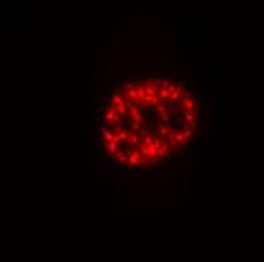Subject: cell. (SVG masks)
Returning <instances> with one entry per match:
<instances>
[{
    "label": "cell",
    "instance_id": "cell-1",
    "mask_svg": "<svg viewBox=\"0 0 264 262\" xmlns=\"http://www.w3.org/2000/svg\"><path fill=\"white\" fill-rule=\"evenodd\" d=\"M181 108H182L184 112H193V111H196V109H197V108H196V99L190 97V95H182V99H181Z\"/></svg>",
    "mask_w": 264,
    "mask_h": 262
},
{
    "label": "cell",
    "instance_id": "cell-2",
    "mask_svg": "<svg viewBox=\"0 0 264 262\" xmlns=\"http://www.w3.org/2000/svg\"><path fill=\"white\" fill-rule=\"evenodd\" d=\"M141 164H143V156L140 153V148H137V150H134L132 155L129 156L128 165H131V167H140Z\"/></svg>",
    "mask_w": 264,
    "mask_h": 262
},
{
    "label": "cell",
    "instance_id": "cell-3",
    "mask_svg": "<svg viewBox=\"0 0 264 262\" xmlns=\"http://www.w3.org/2000/svg\"><path fill=\"white\" fill-rule=\"evenodd\" d=\"M161 102H160V99H158V95H146V97L140 102V103H137V106H141V105H149V106H158Z\"/></svg>",
    "mask_w": 264,
    "mask_h": 262
},
{
    "label": "cell",
    "instance_id": "cell-4",
    "mask_svg": "<svg viewBox=\"0 0 264 262\" xmlns=\"http://www.w3.org/2000/svg\"><path fill=\"white\" fill-rule=\"evenodd\" d=\"M105 148L108 150V155L111 156V158L114 159L116 158V155L119 152V144L116 141H109V143H105Z\"/></svg>",
    "mask_w": 264,
    "mask_h": 262
},
{
    "label": "cell",
    "instance_id": "cell-5",
    "mask_svg": "<svg viewBox=\"0 0 264 262\" xmlns=\"http://www.w3.org/2000/svg\"><path fill=\"white\" fill-rule=\"evenodd\" d=\"M147 83L149 85H152L153 86V90L156 91V93H160L161 91V88H163V81L160 79V77H149V81H147Z\"/></svg>",
    "mask_w": 264,
    "mask_h": 262
},
{
    "label": "cell",
    "instance_id": "cell-6",
    "mask_svg": "<svg viewBox=\"0 0 264 262\" xmlns=\"http://www.w3.org/2000/svg\"><path fill=\"white\" fill-rule=\"evenodd\" d=\"M129 112H131V118L134 120V123H141V118H143V115H141V112H140L138 106L131 108V109H129Z\"/></svg>",
    "mask_w": 264,
    "mask_h": 262
},
{
    "label": "cell",
    "instance_id": "cell-7",
    "mask_svg": "<svg viewBox=\"0 0 264 262\" xmlns=\"http://www.w3.org/2000/svg\"><path fill=\"white\" fill-rule=\"evenodd\" d=\"M170 148H172V145L167 143V141H164V144H163V147L158 150V155H160V158H163V156H165L167 159L170 158Z\"/></svg>",
    "mask_w": 264,
    "mask_h": 262
},
{
    "label": "cell",
    "instance_id": "cell-8",
    "mask_svg": "<svg viewBox=\"0 0 264 262\" xmlns=\"http://www.w3.org/2000/svg\"><path fill=\"white\" fill-rule=\"evenodd\" d=\"M153 143H155V136L147 133L143 136V141H141V145L140 147H150V145H153Z\"/></svg>",
    "mask_w": 264,
    "mask_h": 262
},
{
    "label": "cell",
    "instance_id": "cell-9",
    "mask_svg": "<svg viewBox=\"0 0 264 262\" xmlns=\"http://www.w3.org/2000/svg\"><path fill=\"white\" fill-rule=\"evenodd\" d=\"M156 95H158V99H160V102L163 103V102H165V100H170L172 93H170L169 90H165V88H161V91L158 93Z\"/></svg>",
    "mask_w": 264,
    "mask_h": 262
},
{
    "label": "cell",
    "instance_id": "cell-10",
    "mask_svg": "<svg viewBox=\"0 0 264 262\" xmlns=\"http://www.w3.org/2000/svg\"><path fill=\"white\" fill-rule=\"evenodd\" d=\"M128 143H131L132 145H134V147H135V150H137V148H138L140 145H141V144H140V136H138L137 133H134V132H131V133H129V139H128Z\"/></svg>",
    "mask_w": 264,
    "mask_h": 262
},
{
    "label": "cell",
    "instance_id": "cell-11",
    "mask_svg": "<svg viewBox=\"0 0 264 262\" xmlns=\"http://www.w3.org/2000/svg\"><path fill=\"white\" fill-rule=\"evenodd\" d=\"M170 133H172V130H170V127H169V126H164V124H161V126H160V135H161V136L169 138V136H170Z\"/></svg>",
    "mask_w": 264,
    "mask_h": 262
},
{
    "label": "cell",
    "instance_id": "cell-12",
    "mask_svg": "<svg viewBox=\"0 0 264 262\" xmlns=\"http://www.w3.org/2000/svg\"><path fill=\"white\" fill-rule=\"evenodd\" d=\"M137 93H138V100H137V103H140L144 97H146V90H144V86H141V85H138L137 86Z\"/></svg>",
    "mask_w": 264,
    "mask_h": 262
},
{
    "label": "cell",
    "instance_id": "cell-13",
    "mask_svg": "<svg viewBox=\"0 0 264 262\" xmlns=\"http://www.w3.org/2000/svg\"><path fill=\"white\" fill-rule=\"evenodd\" d=\"M114 159H119L120 162H128L129 156H126V152H121V150H119V152H117V155H116V158H114Z\"/></svg>",
    "mask_w": 264,
    "mask_h": 262
},
{
    "label": "cell",
    "instance_id": "cell-14",
    "mask_svg": "<svg viewBox=\"0 0 264 262\" xmlns=\"http://www.w3.org/2000/svg\"><path fill=\"white\" fill-rule=\"evenodd\" d=\"M112 103L116 105V106L123 105V103H125V100H123V95H121V94H114V95H112Z\"/></svg>",
    "mask_w": 264,
    "mask_h": 262
},
{
    "label": "cell",
    "instance_id": "cell-15",
    "mask_svg": "<svg viewBox=\"0 0 264 262\" xmlns=\"http://www.w3.org/2000/svg\"><path fill=\"white\" fill-rule=\"evenodd\" d=\"M184 120H185L187 123H193V121H196L194 112H184Z\"/></svg>",
    "mask_w": 264,
    "mask_h": 262
},
{
    "label": "cell",
    "instance_id": "cell-16",
    "mask_svg": "<svg viewBox=\"0 0 264 262\" xmlns=\"http://www.w3.org/2000/svg\"><path fill=\"white\" fill-rule=\"evenodd\" d=\"M181 127L184 129V138H185L187 141H188V139L193 136V129H188V126H187V124H184V126H181Z\"/></svg>",
    "mask_w": 264,
    "mask_h": 262
},
{
    "label": "cell",
    "instance_id": "cell-17",
    "mask_svg": "<svg viewBox=\"0 0 264 262\" xmlns=\"http://www.w3.org/2000/svg\"><path fill=\"white\" fill-rule=\"evenodd\" d=\"M103 138H105V141H106V143L112 141V139H114V132H111V130H106V129H105V130H103Z\"/></svg>",
    "mask_w": 264,
    "mask_h": 262
},
{
    "label": "cell",
    "instance_id": "cell-18",
    "mask_svg": "<svg viewBox=\"0 0 264 262\" xmlns=\"http://www.w3.org/2000/svg\"><path fill=\"white\" fill-rule=\"evenodd\" d=\"M144 90H146V95H156V94H158V93L153 90V86L149 85V83L144 85Z\"/></svg>",
    "mask_w": 264,
    "mask_h": 262
},
{
    "label": "cell",
    "instance_id": "cell-19",
    "mask_svg": "<svg viewBox=\"0 0 264 262\" xmlns=\"http://www.w3.org/2000/svg\"><path fill=\"white\" fill-rule=\"evenodd\" d=\"M116 109H117V112H119V115L120 117H123V115H126V105L123 103V105H119V106H116Z\"/></svg>",
    "mask_w": 264,
    "mask_h": 262
},
{
    "label": "cell",
    "instance_id": "cell-20",
    "mask_svg": "<svg viewBox=\"0 0 264 262\" xmlns=\"http://www.w3.org/2000/svg\"><path fill=\"white\" fill-rule=\"evenodd\" d=\"M155 109H156V112H158V114H160V115H163V114H167V108L164 106L163 103H160V105H158V106H156Z\"/></svg>",
    "mask_w": 264,
    "mask_h": 262
},
{
    "label": "cell",
    "instance_id": "cell-21",
    "mask_svg": "<svg viewBox=\"0 0 264 262\" xmlns=\"http://www.w3.org/2000/svg\"><path fill=\"white\" fill-rule=\"evenodd\" d=\"M163 144H164V141L161 138H158V136H155V143H153V147H156L158 150H160V148L163 147Z\"/></svg>",
    "mask_w": 264,
    "mask_h": 262
},
{
    "label": "cell",
    "instance_id": "cell-22",
    "mask_svg": "<svg viewBox=\"0 0 264 262\" xmlns=\"http://www.w3.org/2000/svg\"><path fill=\"white\" fill-rule=\"evenodd\" d=\"M140 153L143 158H149V148L147 147H140Z\"/></svg>",
    "mask_w": 264,
    "mask_h": 262
},
{
    "label": "cell",
    "instance_id": "cell-23",
    "mask_svg": "<svg viewBox=\"0 0 264 262\" xmlns=\"http://www.w3.org/2000/svg\"><path fill=\"white\" fill-rule=\"evenodd\" d=\"M141 123H134V126H132V129L135 130V132H138V130H141Z\"/></svg>",
    "mask_w": 264,
    "mask_h": 262
},
{
    "label": "cell",
    "instance_id": "cell-24",
    "mask_svg": "<svg viewBox=\"0 0 264 262\" xmlns=\"http://www.w3.org/2000/svg\"><path fill=\"white\" fill-rule=\"evenodd\" d=\"M169 85H170V82H169V81H163V88H165V90H167V88H169Z\"/></svg>",
    "mask_w": 264,
    "mask_h": 262
}]
</instances>
